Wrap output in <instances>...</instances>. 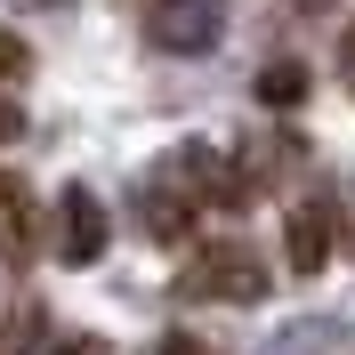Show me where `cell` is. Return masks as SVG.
Masks as SVG:
<instances>
[{
	"label": "cell",
	"mask_w": 355,
	"mask_h": 355,
	"mask_svg": "<svg viewBox=\"0 0 355 355\" xmlns=\"http://www.w3.org/2000/svg\"><path fill=\"white\" fill-rule=\"evenodd\" d=\"M24 73V33H0V81H17Z\"/></svg>",
	"instance_id": "obj_9"
},
{
	"label": "cell",
	"mask_w": 355,
	"mask_h": 355,
	"mask_svg": "<svg viewBox=\"0 0 355 355\" xmlns=\"http://www.w3.org/2000/svg\"><path fill=\"white\" fill-rule=\"evenodd\" d=\"M57 355H105V339H65Z\"/></svg>",
	"instance_id": "obj_13"
},
{
	"label": "cell",
	"mask_w": 355,
	"mask_h": 355,
	"mask_svg": "<svg viewBox=\"0 0 355 355\" xmlns=\"http://www.w3.org/2000/svg\"><path fill=\"white\" fill-rule=\"evenodd\" d=\"M8 202H17V178H8V170H0V210H8Z\"/></svg>",
	"instance_id": "obj_14"
},
{
	"label": "cell",
	"mask_w": 355,
	"mask_h": 355,
	"mask_svg": "<svg viewBox=\"0 0 355 355\" xmlns=\"http://www.w3.org/2000/svg\"><path fill=\"white\" fill-rule=\"evenodd\" d=\"M8 137H24V105H8V97H0V146H8Z\"/></svg>",
	"instance_id": "obj_11"
},
{
	"label": "cell",
	"mask_w": 355,
	"mask_h": 355,
	"mask_svg": "<svg viewBox=\"0 0 355 355\" xmlns=\"http://www.w3.org/2000/svg\"><path fill=\"white\" fill-rule=\"evenodd\" d=\"M162 355H218V347H210V339H194V331H170V339H162Z\"/></svg>",
	"instance_id": "obj_10"
},
{
	"label": "cell",
	"mask_w": 355,
	"mask_h": 355,
	"mask_svg": "<svg viewBox=\"0 0 355 355\" xmlns=\"http://www.w3.org/2000/svg\"><path fill=\"white\" fill-rule=\"evenodd\" d=\"M283 259H291V275H323V259H331V218H323V210H291L283 218Z\"/></svg>",
	"instance_id": "obj_6"
},
{
	"label": "cell",
	"mask_w": 355,
	"mask_h": 355,
	"mask_svg": "<svg viewBox=\"0 0 355 355\" xmlns=\"http://www.w3.org/2000/svg\"><path fill=\"white\" fill-rule=\"evenodd\" d=\"M57 259L65 266L105 259V202L89 194V186H65V202H57Z\"/></svg>",
	"instance_id": "obj_4"
},
{
	"label": "cell",
	"mask_w": 355,
	"mask_h": 355,
	"mask_svg": "<svg viewBox=\"0 0 355 355\" xmlns=\"http://www.w3.org/2000/svg\"><path fill=\"white\" fill-rule=\"evenodd\" d=\"M194 218H202V210L178 194L170 178H162V186H146V234H154V243H178V234H186Z\"/></svg>",
	"instance_id": "obj_7"
},
{
	"label": "cell",
	"mask_w": 355,
	"mask_h": 355,
	"mask_svg": "<svg viewBox=\"0 0 355 355\" xmlns=\"http://www.w3.org/2000/svg\"><path fill=\"white\" fill-rule=\"evenodd\" d=\"M266 283H275L266 259H259L250 243H234V234H226V243H202L194 259H186V275H178L186 299H226V307H259Z\"/></svg>",
	"instance_id": "obj_1"
},
{
	"label": "cell",
	"mask_w": 355,
	"mask_h": 355,
	"mask_svg": "<svg viewBox=\"0 0 355 355\" xmlns=\"http://www.w3.org/2000/svg\"><path fill=\"white\" fill-rule=\"evenodd\" d=\"M259 97H266V105H299V97H307V65H299V57L266 65V73H259Z\"/></svg>",
	"instance_id": "obj_8"
},
{
	"label": "cell",
	"mask_w": 355,
	"mask_h": 355,
	"mask_svg": "<svg viewBox=\"0 0 355 355\" xmlns=\"http://www.w3.org/2000/svg\"><path fill=\"white\" fill-rule=\"evenodd\" d=\"M226 33V0H154L146 8V41L162 57H202V49H218Z\"/></svg>",
	"instance_id": "obj_2"
},
{
	"label": "cell",
	"mask_w": 355,
	"mask_h": 355,
	"mask_svg": "<svg viewBox=\"0 0 355 355\" xmlns=\"http://www.w3.org/2000/svg\"><path fill=\"white\" fill-rule=\"evenodd\" d=\"M339 73L355 81V17H347V33H339Z\"/></svg>",
	"instance_id": "obj_12"
},
{
	"label": "cell",
	"mask_w": 355,
	"mask_h": 355,
	"mask_svg": "<svg viewBox=\"0 0 355 355\" xmlns=\"http://www.w3.org/2000/svg\"><path fill=\"white\" fill-rule=\"evenodd\" d=\"M162 178H170V186L194 202V210H210V202H226V210H234V202H250V178L234 170L226 154H210V146H186V154H170V170H162Z\"/></svg>",
	"instance_id": "obj_3"
},
{
	"label": "cell",
	"mask_w": 355,
	"mask_h": 355,
	"mask_svg": "<svg viewBox=\"0 0 355 355\" xmlns=\"http://www.w3.org/2000/svg\"><path fill=\"white\" fill-rule=\"evenodd\" d=\"M266 355H355V323L347 315H299L266 339Z\"/></svg>",
	"instance_id": "obj_5"
}]
</instances>
